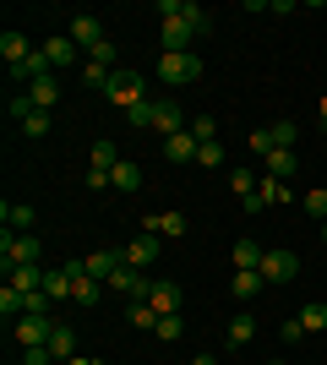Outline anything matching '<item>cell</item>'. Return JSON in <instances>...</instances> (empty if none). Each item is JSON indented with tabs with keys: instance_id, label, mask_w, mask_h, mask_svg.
I'll use <instances>...</instances> for the list:
<instances>
[{
	"instance_id": "6da1fadb",
	"label": "cell",
	"mask_w": 327,
	"mask_h": 365,
	"mask_svg": "<svg viewBox=\"0 0 327 365\" xmlns=\"http://www.w3.org/2000/svg\"><path fill=\"white\" fill-rule=\"evenodd\" d=\"M202 76V61L197 55H158V82L164 88H191Z\"/></svg>"
},
{
	"instance_id": "7a4b0ae2",
	"label": "cell",
	"mask_w": 327,
	"mask_h": 365,
	"mask_svg": "<svg viewBox=\"0 0 327 365\" xmlns=\"http://www.w3.org/2000/svg\"><path fill=\"white\" fill-rule=\"evenodd\" d=\"M104 98H109V104H120V109L142 104V98H147V93H142V71H131V66H115V76H109Z\"/></svg>"
},
{
	"instance_id": "3957f363",
	"label": "cell",
	"mask_w": 327,
	"mask_h": 365,
	"mask_svg": "<svg viewBox=\"0 0 327 365\" xmlns=\"http://www.w3.org/2000/svg\"><path fill=\"white\" fill-rule=\"evenodd\" d=\"M0 262H6V273H11V267L38 262V240H33V235H11V229H6V235H0Z\"/></svg>"
},
{
	"instance_id": "277c9868",
	"label": "cell",
	"mask_w": 327,
	"mask_h": 365,
	"mask_svg": "<svg viewBox=\"0 0 327 365\" xmlns=\"http://www.w3.org/2000/svg\"><path fill=\"white\" fill-rule=\"evenodd\" d=\"M109 289H120L125 300H147V289H153V278H142V267H131V262L120 257V267L109 273Z\"/></svg>"
},
{
	"instance_id": "5b68a950",
	"label": "cell",
	"mask_w": 327,
	"mask_h": 365,
	"mask_svg": "<svg viewBox=\"0 0 327 365\" xmlns=\"http://www.w3.org/2000/svg\"><path fill=\"white\" fill-rule=\"evenodd\" d=\"M256 273H262L267 284H295L300 257H295V251H262V267H256Z\"/></svg>"
},
{
	"instance_id": "8992f818",
	"label": "cell",
	"mask_w": 327,
	"mask_h": 365,
	"mask_svg": "<svg viewBox=\"0 0 327 365\" xmlns=\"http://www.w3.org/2000/svg\"><path fill=\"white\" fill-rule=\"evenodd\" d=\"M11 333L22 349H33V344H49V333H55V317H16Z\"/></svg>"
},
{
	"instance_id": "52a82bcc",
	"label": "cell",
	"mask_w": 327,
	"mask_h": 365,
	"mask_svg": "<svg viewBox=\"0 0 327 365\" xmlns=\"http://www.w3.org/2000/svg\"><path fill=\"white\" fill-rule=\"evenodd\" d=\"M38 49L49 55V66H55V71H61V66H71V61H88V55L77 49V38H71V33H55V38H44Z\"/></svg>"
},
{
	"instance_id": "ba28073f",
	"label": "cell",
	"mask_w": 327,
	"mask_h": 365,
	"mask_svg": "<svg viewBox=\"0 0 327 365\" xmlns=\"http://www.w3.org/2000/svg\"><path fill=\"white\" fill-rule=\"evenodd\" d=\"M66 33L77 38V49H82V55H93L98 44H109V38H104V28H98V16H71V28H66Z\"/></svg>"
},
{
	"instance_id": "9c48e42d",
	"label": "cell",
	"mask_w": 327,
	"mask_h": 365,
	"mask_svg": "<svg viewBox=\"0 0 327 365\" xmlns=\"http://www.w3.org/2000/svg\"><path fill=\"white\" fill-rule=\"evenodd\" d=\"M147 305H153L158 317H180V284H170V278H153V289H147Z\"/></svg>"
},
{
	"instance_id": "30bf717a",
	"label": "cell",
	"mask_w": 327,
	"mask_h": 365,
	"mask_svg": "<svg viewBox=\"0 0 327 365\" xmlns=\"http://www.w3.org/2000/svg\"><path fill=\"white\" fill-rule=\"evenodd\" d=\"M262 175H273V180H295V175H300V158H295V148H273V153H267V158H262Z\"/></svg>"
},
{
	"instance_id": "8fae6325",
	"label": "cell",
	"mask_w": 327,
	"mask_h": 365,
	"mask_svg": "<svg viewBox=\"0 0 327 365\" xmlns=\"http://www.w3.org/2000/svg\"><path fill=\"white\" fill-rule=\"evenodd\" d=\"M120 257L131 262V267H142V273H147V267H153V262H158V235H137V240L125 245Z\"/></svg>"
},
{
	"instance_id": "7c38bea8",
	"label": "cell",
	"mask_w": 327,
	"mask_h": 365,
	"mask_svg": "<svg viewBox=\"0 0 327 365\" xmlns=\"http://www.w3.org/2000/svg\"><path fill=\"white\" fill-rule=\"evenodd\" d=\"M28 98H33V109H49V115H55V104H61V76H55V71L38 76V82L28 88Z\"/></svg>"
},
{
	"instance_id": "4fadbf2b",
	"label": "cell",
	"mask_w": 327,
	"mask_h": 365,
	"mask_svg": "<svg viewBox=\"0 0 327 365\" xmlns=\"http://www.w3.org/2000/svg\"><path fill=\"white\" fill-rule=\"evenodd\" d=\"M262 289H267L262 273H246V267H234V273H229V294H234V300H256Z\"/></svg>"
},
{
	"instance_id": "5bb4252c",
	"label": "cell",
	"mask_w": 327,
	"mask_h": 365,
	"mask_svg": "<svg viewBox=\"0 0 327 365\" xmlns=\"http://www.w3.org/2000/svg\"><path fill=\"white\" fill-rule=\"evenodd\" d=\"M49 354H55V365L77 360V333H71L66 322H55V333H49Z\"/></svg>"
},
{
	"instance_id": "9a60e30c",
	"label": "cell",
	"mask_w": 327,
	"mask_h": 365,
	"mask_svg": "<svg viewBox=\"0 0 327 365\" xmlns=\"http://www.w3.org/2000/svg\"><path fill=\"white\" fill-rule=\"evenodd\" d=\"M197 148H202V142L191 137V131H180V137L164 142V158H170V164H197Z\"/></svg>"
},
{
	"instance_id": "2e32d148",
	"label": "cell",
	"mask_w": 327,
	"mask_h": 365,
	"mask_svg": "<svg viewBox=\"0 0 327 365\" xmlns=\"http://www.w3.org/2000/svg\"><path fill=\"white\" fill-rule=\"evenodd\" d=\"M6 278H11V289H22V294H38V289H44V267H38V262H28V267H11V273H6Z\"/></svg>"
},
{
	"instance_id": "e0dca14e",
	"label": "cell",
	"mask_w": 327,
	"mask_h": 365,
	"mask_svg": "<svg viewBox=\"0 0 327 365\" xmlns=\"http://www.w3.org/2000/svg\"><path fill=\"white\" fill-rule=\"evenodd\" d=\"M0 55H6V66H22V61L33 55V44H28L16 28H6V33H0Z\"/></svg>"
},
{
	"instance_id": "ac0fdd59",
	"label": "cell",
	"mask_w": 327,
	"mask_h": 365,
	"mask_svg": "<svg viewBox=\"0 0 327 365\" xmlns=\"http://www.w3.org/2000/svg\"><path fill=\"white\" fill-rule=\"evenodd\" d=\"M82 267H88V278H98V284H109V273L120 267V251H93V257H82Z\"/></svg>"
},
{
	"instance_id": "d6986e66",
	"label": "cell",
	"mask_w": 327,
	"mask_h": 365,
	"mask_svg": "<svg viewBox=\"0 0 327 365\" xmlns=\"http://www.w3.org/2000/svg\"><path fill=\"white\" fill-rule=\"evenodd\" d=\"M33 218L38 213H33L28 202H0V224L6 229H33Z\"/></svg>"
},
{
	"instance_id": "ffe728a7",
	"label": "cell",
	"mask_w": 327,
	"mask_h": 365,
	"mask_svg": "<svg viewBox=\"0 0 327 365\" xmlns=\"http://www.w3.org/2000/svg\"><path fill=\"white\" fill-rule=\"evenodd\" d=\"M251 338H256V317H251V311H240V317H229V349H246Z\"/></svg>"
},
{
	"instance_id": "44dd1931",
	"label": "cell",
	"mask_w": 327,
	"mask_h": 365,
	"mask_svg": "<svg viewBox=\"0 0 327 365\" xmlns=\"http://www.w3.org/2000/svg\"><path fill=\"white\" fill-rule=\"evenodd\" d=\"M256 191H262V202H267V207H284V202H295L289 180H273V175H262V185H256Z\"/></svg>"
},
{
	"instance_id": "7402d4cb",
	"label": "cell",
	"mask_w": 327,
	"mask_h": 365,
	"mask_svg": "<svg viewBox=\"0 0 327 365\" xmlns=\"http://www.w3.org/2000/svg\"><path fill=\"white\" fill-rule=\"evenodd\" d=\"M234 267H246V273L262 267V245L251 240V235H246V240H234Z\"/></svg>"
},
{
	"instance_id": "603a6c76",
	"label": "cell",
	"mask_w": 327,
	"mask_h": 365,
	"mask_svg": "<svg viewBox=\"0 0 327 365\" xmlns=\"http://www.w3.org/2000/svg\"><path fill=\"white\" fill-rule=\"evenodd\" d=\"M0 317H6V322L28 317V294H22V289H11V284H6V289H0Z\"/></svg>"
},
{
	"instance_id": "cb8c5ba5",
	"label": "cell",
	"mask_w": 327,
	"mask_h": 365,
	"mask_svg": "<svg viewBox=\"0 0 327 365\" xmlns=\"http://www.w3.org/2000/svg\"><path fill=\"white\" fill-rule=\"evenodd\" d=\"M71 289H77V278L66 273V267H55V273L44 278V294H49V300H71Z\"/></svg>"
},
{
	"instance_id": "d4e9b609",
	"label": "cell",
	"mask_w": 327,
	"mask_h": 365,
	"mask_svg": "<svg viewBox=\"0 0 327 365\" xmlns=\"http://www.w3.org/2000/svg\"><path fill=\"white\" fill-rule=\"evenodd\" d=\"M300 327H306V333H327V300L300 305Z\"/></svg>"
},
{
	"instance_id": "484cf974",
	"label": "cell",
	"mask_w": 327,
	"mask_h": 365,
	"mask_svg": "<svg viewBox=\"0 0 327 365\" xmlns=\"http://www.w3.org/2000/svg\"><path fill=\"white\" fill-rule=\"evenodd\" d=\"M125 322L147 333V327H158V311H153V305H147V300H131V305H125Z\"/></svg>"
},
{
	"instance_id": "4316f807",
	"label": "cell",
	"mask_w": 327,
	"mask_h": 365,
	"mask_svg": "<svg viewBox=\"0 0 327 365\" xmlns=\"http://www.w3.org/2000/svg\"><path fill=\"white\" fill-rule=\"evenodd\" d=\"M49 125H55V115H49V109H33L28 120H22V137L38 142V137H49Z\"/></svg>"
},
{
	"instance_id": "83f0119b",
	"label": "cell",
	"mask_w": 327,
	"mask_h": 365,
	"mask_svg": "<svg viewBox=\"0 0 327 365\" xmlns=\"http://www.w3.org/2000/svg\"><path fill=\"white\" fill-rule=\"evenodd\" d=\"M137 185H142V164L120 158V164H115V191H137Z\"/></svg>"
},
{
	"instance_id": "f1b7e54d",
	"label": "cell",
	"mask_w": 327,
	"mask_h": 365,
	"mask_svg": "<svg viewBox=\"0 0 327 365\" xmlns=\"http://www.w3.org/2000/svg\"><path fill=\"white\" fill-rule=\"evenodd\" d=\"M300 207H306V213H311L316 224H327V185H316V191H306V197H300Z\"/></svg>"
},
{
	"instance_id": "f546056e",
	"label": "cell",
	"mask_w": 327,
	"mask_h": 365,
	"mask_svg": "<svg viewBox=\"0 0 327 365\" xmlns=\"http://www.w3.org/2000/svg\"><path fill=\"white\" fill-rule=\"evenodd\" d=\"M109 76H115L109 66H98V61H82V82H88V88H98V93H104V88H109Z\"/></svg>"
},
{
	"instance_id": "4dcf8cb0",
	"label": "cell",
	"mask_w": 327,
	"mask_h": 365,
	"mask_svg": "<svg viewBox=\"0 0 327 365\" xmlns=\"http://www.w3.org/2000/svg\"><path fill=\"white\" fill-rule=\"evenodd\" d=\"M71 300H77V305H98V278H88V267H82V278H77V289H71Z\"/></svg>"
},
{
	"instance_id": "1f68e13d",
	"label": "cell",
	"mask_w": 327,
	"mask_h": 365,
	"mask_svg": "<svg viewBox=\"0 0 327 365\" xmlns=\"http://www.w3.org/2000/svg\"><path fill=\"white\" fill-rule=\"evenodd\" d=\"M153 98H142V104H131V109H125V120H131V125H137V131H147V125H153Z\"/></svg>"
},
{
	"instance_id": "d6a6232c",
	"label": "cell",
	"mask_w": 327,
	"mask_h": 365,
	"mask_svg": "<svg viewBox=\"0 0 327 365\" xmlns=\"http://www.w3.org/2000/svg\"><path fill=\"white\" fill-rule=\"evenodd\" d=\"M256 185H262V180H256L251 169H229V191H234V197H251Z\"/></svg>"
},
{
	"instance_id": "836d02e7",
	"label": "cell",
	"mask_w": 327,
	"mask_h": 365,
	"mask_svg": "<svg viewBox=\"0 0 327 365\" xmlns=\"http://www.w3.org/2000/svg\"><path fill=\"white\" fill-rule=\"evenodd\" d=\"M197 164L202 169H224V142H202V148H197Z\"/></svg>"
},
{
	"instance_id": "e575fe53",
	"label": "cell",
	"mask_w": 327,
	"mask_h": 365,
	"mask_svg": "<svg viewBox=\"0 0 327 365\" xmlns=\"http://www.w3.org/2000/svg\"><path fill=\"white\" fill-rule=\"evenodd\" d=\"M267 137H273V148H295V120H273V131H267Z\"/></svg>"
},
{
	"instance_id": "d590c367",
	"label": "cell",
	"mask_w": 327,
	"mask_h": 365,
	"mask_svg": "<svg viewBox=\"0 0 327 365\" xmlns=\"http://www.w3.org/2000/svg\"><path fill=\"white\" fill-rule=\"evenodd\" d=\"M158 338H164V344H175V338L186 333V317H158V327H153Z\"/></svg>"
},
{
	"instance_id": "8d00e7d4",
	"label": "cell",
	"mask_w": 327,
	"mask_h": 365,
	"mask_svg": "<svg viewBox=\"0 0 327 365\" xmlns=\"http://www.w3.org/2000/svg\"><path fill=\"white\" fill-rule=\"evenodd\" d=\"M300 338H306V327H300V317H289V322H279V344H284V349H295Z\"/></svg>"
},
{
	"instance_id": "74e56055",
	"label": "cell",
	"mask_w": 327,
	"mask_h": 365,
	"mask_svg": "<svg viewBox=\"0 0 327 365\" xmlns=\"http://www.w3.org/2000/svg\"><path fill=\"white\" fill-rule=\"evenodd\" d=\"M191 137L197 142H218V120L213 115H197V120H191Z\"/></svg>"
},
{
	"instance_id": "f35d334b",
	"label": "cell",
	"mask_w": 327,
	"mask_h": 365,
	"mask_svg": "<svg viewBox=\"0 0 327 365\" xmlns=\"http://www.w3.org/2000/svg\"><path fill=\"white\" fill-rule=\"evenodd\" d=\"M6 109H11V120L22 125V120L33 115V98H28V93H11V104H6Z\"/></svg>"
},
{
	"instance_id": "ab89813d",
	"label": "cell",
	"mask_w": 327,
	"mask_h": 365,
	"mask_svg": "<svg viewBox=\"0 0 327 365\" xmlns=\"http://www.w3.org/2000/svg\"><path fill=\"white\" fill-rule=\"evenodd\" d=\"M22 365H55V354H49V344H33V349H22Z\"/></svg>"
},
{
	"instance_id": "60d3db41",
	"label": "cell",
	"mask_w": 327,
	"mask_h": 365,
	"mask_svg": "<svg viewBox=\"0 0 327 365\" xmlns=\"http://www.w3.org/2000/svg\"><path fill=\"white\" fill-rule=\"evenodd\" d=\"M251 153H256V158H267V153H273V137H267V131H251V142H246Z\"/></svg>"
},
{
	"instance_id": "b9f144b4",
	"label": "cell",
	"mask_w": 327,
	"mask_h": 365,
	"mask_svg": "<svg viewBox=\"0 0 327 365\" xmlns=\"http://www.w3.org/2000/svg\"><path fill=\"white\" fill-rule=\"evenodd\" d=\"M88 61H98V66H109V71H115V44H98Z\"/></svg>"
},
{
	"instance_id": "7bdbcfd3",
	"label": "cell",
	"mask_w": 327,
	"mask_h": 365,
	"mask_svg": "<svg viewBox=\"0 0 327 365\" xmlns=\"http://www.w3.org/2000/svg\"><path fill=\"white\" fill-rule=\"evenodd\" d=\"M316 115H322V125H327V93H322V98H316Z\"/></svg>"
},
{
	"instance_id": "ee69618b",
	"label": "cell",
	"mask_w": 327,
	"mask_h": 365,
	"mask_svg": "<svg viewBox=\"0 0 327 365\" xmlns=\"http://www.w3.org/2000/svg\"><path fill=\"white\" fill-rule=\"evenodd\" d=\"M191 365H218V360H213V354H197V360H191Z\"/></svg>"
},
{
	"instance_id": "f6af8a7d",
	"label": "cell",
	"mask_w": 327,
	"mask_h": 365,
	"mask_svg": "<svg viewBox=\"0 0 327 365\" xmlns=\"http://www.w3.org/2000/svg\"><path fill=\"white\" fill-rule=\"evenodd\" d=\"M66 365H98V360H88V354H77V360H66Z\"/></svg>"
},
{
	"instance_id": "bcb514c9",
	"label": "cell",
	"mask_w": 327,
	"mask_h": 365,
	"mask_svg": "<svg viewBox=\"0 0 327 365\" xmlns=\"http://www.w3.org/2000/svg\"><path fill=\"white\" fill-rule=\"evenodd\" d=\"M316 229H322V235H316V240H322V245H327V224H316Z\"/></svg>"
},
{
	"instance_id": "7dc6e473",
	"label": "cell",
	"mask_w": 327,
	"mask_h": 365,
	"mask_svg": "<svg viewBox=\"0 0 327 365\" xmlns=\"http://www.w3.org/2000/svg\"><path fill=\"white\" fill-rule=\"evenodd\" d=\"M322 137H327V125H322Z\"/></svg>"
},
{
	"instance_id": "c3c4849f",
	"label": "cell",
	"mask_w": 327,
	"mask_h": 365,
	"mask_svg": "<svg viewBox=\"0 0 327 365\" xmlns=\"http://www.w3.org/2000/svg\"><path fill=\"white\" fill-rule=\"evenodd\" d=\"M273 365H279V360H273Z\"/></svg>"
}]
</instances>
